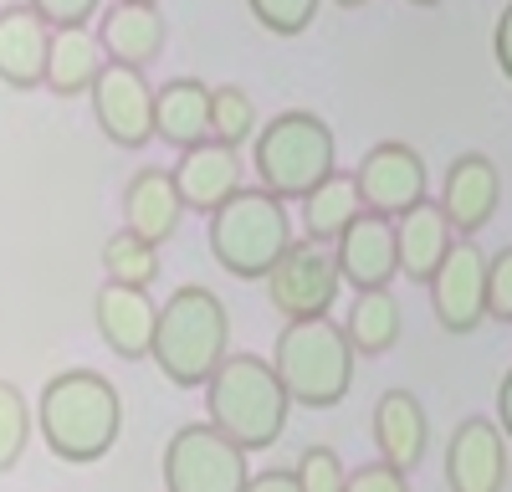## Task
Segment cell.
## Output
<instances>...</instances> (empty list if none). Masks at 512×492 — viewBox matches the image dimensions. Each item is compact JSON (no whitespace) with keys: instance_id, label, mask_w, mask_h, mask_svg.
I'll use <instances>...</instances> for the list:
<instances>
[{"instance_id":"cell-9","label":"cell","mask_w":512,"mask_h":492,"mask_svg":"<svg viewBox=\"0 0 512 492\" xmlns=\"http://www.w3.org/2000/svg\"><path fill=\"white\" fill-rule=\"evenodd\" d=\"M93 98V118L98 129L118 144V149H144L154 139V88L139 67H118L108 62V72L98 77Z\"/></svg>"},{"instance_id":"cell-12","label":"cell","mask_w":512,"mask_h":492,"mask_svg":"<svg viewBox=\"0 0 512 492\" xmlns=\"http://www.w3.org/2000/svg\"><path fill=\"white\" fill-rule=\"evenodd\" d=\"M52 41H57V26L31 0H11L0 11V77H6V88H16V93L47 88Z\"/></svg>"},{"instance_id":"cell-16","label":"cell","mask_w":512,"mask_h":492,"mask_svg":"<svg viewBox=\"0 0 512 492\" xmlns=\"http://www.w3.org/2000/svg\"><path fill=\"white\" fill-rule=\"evenodd\" d=\"M497 200H502V175L487 154H461L446 185H441V211L456 226V236H477L492 216H497Z\"/></svg>"},{"instance_id":"cell-34","label":"cell","mask_w":512,"mask_h":492,"mask_svg":"<svg viewBox=\"0 0 512 492\" xmlns=\"http://www.w3.org/2000/svg\"><path fill=\"white\" fill-rule=\"evenodd\" d=\"M492 52H497V67H502V77L512 82V0H507V11L497 16V31H492Z\"/></svg>"},{"instance_id":"cell-29","label":"cell","mask_w":512,"mask_h":492,"mask_svg":"<svg viewBox=\"0 0 512 492\" xmlns=\"http://www.w3.org/2000/svg\"><path fill=\"white\" fill-rule=\"evenodd\" d=\"M246 6L272 36H303L318 16V0H246Z\"/></svg>"},{"instance_id":"cell-24","label":"cell","mask_w":512,"mask_h":492,"mask_svg":"<svg viewBox=\"0 0 512 492\" xmlns=\"http://www.w3.org/2000/svg\"><path fill=\"white\" fill-rule=\"evenodd\" d=\"M359 216H364L359 175H344V170H333V175L303 200V231H308L313 241H338Z\"/></svg>"},{"instance_id":"cell-8","label":"cell","mask_w":512,"mask_h":492,"mask_svg":"<svg viewBox=\"0 0 512 492\" xmlns=\"http://www.w3.org/2000/svg\"><path fill=\"white\" fill-rule=\"evenodd\" d=\"M338 282H344V267H338V246L333 241H292L282 262L267 277V298L272 308L292 323V318H328Z\"/></svg>"},{"instance_id":"cell-15","label":"cell","mask_w":512,"mask_h":492,"mask_svg":"<svg viewBox=\"0 0 512 492\" xmlns=\"http://www.w3.org/2000/svg\"><path fill=\"white\" fill-rule=\"evenodd\" d=\"M175 185H180V195H185L190 211L216 216L236 190H246V185H241V149L216 144V139L185 149V154L175 159Z\"/></svg>"},{"instance_id":"cell-17","label":"cell","mask_w":512,"mask_h":492,"mask_svg":"<svg viewBox=\"0 0 512 492\" xmlns=\"http://www.w3.org/2000/svg\"><path fill=\"white\" fill-rule=\"evenodd\" d=\"M333 246H338L344 282H354L359 293H364V287H390V277L400 272V236H395V221L390 216L364 211Z\"/></svg>"},{"instance_id":"cell-10","label":"cell","mask_w":512,"mask_h":492,"mask_svg":"<svg viewBox=\"0 0 512 492\" xmlns=\"http://www.w3.org/2000/svg\"><path fill=\"white\" fill-rule=\"evenodd\" d=\"M359 195H364V211L374 216H405L410 205L425 200V159L400 144V139H384L359 159Z\"/></svg>"},{"instance_id":"cell-28","label":"cell","mask_w":512,"mask_h":492,"mask_svg":"<svg viewBox=\"0 0 512 492\" xmlns=\"http://www.w3.org/2000/svg\"><path fill=\"white\" fill-rule=\"evenodd\" d=\"M26 436H31V405H26L21 385L6 380V385H0V467H16L21 462Z\"/></svg>"},{"instance_id":"cell-22","label":"cell","mask_w":512,"mask_h":492,"mask_svg":"<svg viewBox=\"0 0 512 492\" xmlns=\"http://www.w3.org/2000/svg\"><path fill=\"white\" fill-rule=\"evenodd\" d=\"M210 98L216 88H205L200 77H175L154 93V139L175 144L180 154L210 139Z\"/></svg>"},{"instance_id":"cell-3","label":"cell","mask_w":512,"mask_h":492,"mask_svg":"<svg viewBox=\"0 0 512 492\" xmlns=\"http://www.w3.org/2000/svg\"><path fill=\"white\" fill-rule=\"evenodd\" d=\"M205 410H210V426H221L246 451H262L287 431L292 395L277 375V364L256 354H231L205 385Z\"/></svg>"},{"instance_id":"cell-4","label":"cell","mask_w":512,"mask_h":492,"mask_svg":"<svg viewBox=\"0 0 512 492\" xmlns=\"http://www.w3.org/2000/svg\"><path fill=\"white\" fill-rule=\"evenodd\" d=\"M354 344H349V328L333 323V318H292L282 334H277V375L292 395V405H308V410H328L349 395L354 385Z\"/></svg>"},{"instance_id":"cell-21","label":"cell","mask_w":512,"mask_h":492,"mask_svg":"<svg viewBox=\"0 0 512 492\" xmlns=\"http://www.w3.org/2000/svg\"><path fill=\"white\" fill-rule=\"evenodd\" d=\"M190 211L180 185H175V170H139L123 190V226L139 231L144 241L164 246L169 236L180 231V216Z\"/></svg>"},{"instance_id":"cell-20","label":"cell","mask_w":512,"mask_h":492,"mask_svg":"<svg viewBox=\"0 0 512 492\" xmlns=\"http://www.w3.org/2000/svg\"><path fill=\"white\" fill-rule=\"evenodd\" d=\"M395 236H400V272L410 282H431L441 262L451 257V246L461 241L441 211V200H420L405 216H395Z\"/></svg>"},{"instance_id":"cell-39","label":"cell","mask_w":512,"mask_h":492,"mask_svg":"<svg viewBox=\"0 0 512 492\" xmlns=\"http://www.w3.org/2000/svg\"><path fill=\"white\" fill-rule=\"evenodd\" d=\"M139 6H159V0H139Z\"/></svg>"},{"instance_id":"cell-19","label":"cell","mask_w":512,"mask_h":492,"mask_svg":"<svg viewBox=\"0 0 512 492\" xmlns=\"http://www.w3.org/2000/svg\"><path fill=\"white\" fill-rule=\"evenodd\" d=\"M164 16H159V6H139V0H113V6L103 11V21H98V41H103V52H108V62H118V67H149V62H159V52H164Z\"/></svg>"},{"instance_id":"cell-36","label":"cell","mask_w":512,"mask_h":492,"mask_svg":"<svg viewBox=\"0 0 512 492\" xmlns=\"http://www.w3.org/2000/svg\"><path fill=\"white\" fill-rule=\"evenodd\" d=\"M497 426H502V436L512 441V369H507V380H502V390H497Z\"/></svg>"},{"instance_id":"cell-11","label":"cell","mask_w":512,"mask_h":492,"mask_svg":"<svg viewBox=\"0 0 512 492\" xmlns=\"http://www.w3.org/2000/svg\"><path fill=\"white\" fill-rule=\"evenodd\" d=\"M425 287H431V313L441 318L446 334H472L487 313V257H482V246H472L461 236L451 246V257L441 262V272Z\"/></svg>"},{"instance_id":"cell-1","label":"cell","mask_w":512,"mask_h":492,"mask_svg":"<svg viewBox=\"0 0 512 492\" xmlns=\"http://www.w3.org/2000/svg\"><path fill=\"white\" fill-rule=\"evenodd\" d=\"M36 426L57 462L88 467L113 451V441L123 431V400H118L113 380H103L98 369H62V375L41 385Z\"/></svg>"},{"instance_id":"cell-37","label":"cell","mask_w":512,"mask_h":492,"mask_svg":"<svg viewBox=\"0 0 512 492\" xmlns=\"http://www.w3.org/2000/svg\"><path fill=\"white\" fill-rule=\"evenodd\" d=\"M338 6H349V11H354V6H369V0H338Z\"/></svg>"},{"instance_id":"cell-33","label":"cell","mask_w":512,"mask_h":492,"mask_svg":"<svg viewBox=\"0 0 512 492\" xmlns=\"http://www.w3.org/2000/svg\"><path fill=\"white\" fill-rule=\"evenodd\" d=\"M31 6L47 16L57 31H67V26H88L93 21V11L103 6V0H31Z\"/></svg>"},{"instance_id":"cell-27","label":"cell","mask_w":512,"mask_h":492,"mask_svg":"<svg viewBox=\"0 0 512 492\" xmlns=\"http://www.w3.org/2000/svg\"><path fill=\"white\" fill-rule=\"evenodd\" d=\"M210 139L231 144V149L256 139V103H251L246 88H236V82L216 88V98H210Z\"/></svg>"},{"instance_id":"cell-7","label":"cell","mask_w":512,"mask_h":492,"mask_svg":"<svg viewBox=\"0 0 512 492\" xmlns=\"http://www.w3.org/2000/svg\"><path fill=\"white\" fill-rule=\"evenodd\" d=\"M246 446L221 426H180L164 446V492H246Z\"/></svg>"},{"instance_id":"cell-2","label":"cell","mask_w":512,"mask_h":492,"mask_svg":"<svg viewBox=\"0 0 512 492\" xmlns=\"http://www.w3.org/2000/svg\"><path fill=\"white\" fill-rule=\"evenodd\" d=\"M226 344H231L226 303L200 282L175 287L169 303L159 308V334H154V364L164 369V380L180 390L210 385V375L231 359Z\"/></svg>"},{"instance_id":"cell-38","label":"cell","mask_w":512,"mask_h":492,"mask_svg":"<svg viewBox=\"0 0 512 492\" xmlns=\"http://www.w3.org/2000/svg\"><path fill=\"white\" fill-rule=\"evenodd\" d=\"M410 6H441V0H410Z\"/></svg>"},{"instance_id":"cell-5","label":"cell","mask_w":512,"mask_h":492,"mask_svg":"<svg viewBox=\"0 0 512 492\" xmlns=\"http://www.w3.org/2000/svg\"><path fill=\"white\" fill-rule=\"evenodd\" d=\"M292 246V221L287 200L272 190H236L216 216H210V252L231 277L267 282L282 252Z\"/></svg>"},{"instance_id":"cell-18","label":"cell","mask_w":512,"mask_h":492,"mask_svg":"<svg viewBox=\"0 0 512 492\" xmlns=\"http://www.w3.org/2000/svg\"><path fill=\"white\" fill-rule=\"evenodd\" d=\"M374 446L379 462H390L400 472H415L425 462V446H431V421H425V405L410 390H384L374 405Z\"/></svg>"},{"instance_id":"cell-32","label":"cell","mask_w":512,"mask_h":492,"mask_svg":"<svg viewBox=\"0 0 512 492\" xmlns=\"http://www.w3.org/2000/svg\"><path fill=\"white\" fill-rule=\"evenodd\" d=\"M349 492H410V472H400L390 462H369V467L349 472Z\"/></svg>"},{"instance_id":"cell-23","label":"cell","mask_w":512,"mask_h":492,"mask_svg":"<svg viewBox=\"0 0 512 492\" xmlns=\"http://www.w3.org/2000/svg\"><path fill=\"white\" fill-rule=\"evenodd\" d=\"M103 72H108V52H103L98 31H82V26L57 31L52 62H47V93H57V98L93 93Z\"/></svg>"},{"instance_id":"cell-35","label":"cell","mask_w":512,"mask_h":492,"mask_svg":"<svg viewBox=\"0 0 512 492\" xmlns=\"http://www.w3.org/2000/svg\"><path fill=\"white\" fill-rule=\"evenodd\" d=\"M246 492H303V482H297V467H292V472L272 467V472H256V477L246 482Z\"/></svg>"},{"instance_id":"cell-26","label":"cell","mask_w":512,"mask_h":492,"mask_svg":"<svg viewBox=\"0 0 512 492\" xmlns=\"http://www.w3.org/2000/svg\"><path fill=\"white\" fill-rule=\"evenodd\" d=\"M103 272L108 282H123V287H149L159 277V246L123 226L103 241Z\"/></svg>"},{"instance_id":"cell-30","label":"cell","mask_w":512,"mask_h":492,"mask_svg":"<svg viewBox=\"0 0 512 492\" xmlns=\"http://www.w3.org/2000/svg\"><path fill=\"white\" fill-rule=\"evenodd\" d=\"M297 482H303V492H349V472L333 446H308L297 462Z\"/></svg>"},{"instance_id":"cell-14","label":"cell","mask_w":512,"mask_h":492,"mask_svg":"<svg viewBox=\"0 0 512 492\" xmlns=\"http://www.w3.org/2000/svg\"><path fill=\"white\" fill-rule=\"evenodd\" d=\"M93 323L103 344L118 359H144L154 354V334H159V308L149 298V287H123V282H103L93 298Z\"/></svg>"},{"instance_id":"cell-6","label":"cell","mask_w":512,"mask_h":492,"mask_svg":"<svg viewBox=\"0 0 512 492\" xmlns=\"http://www.w3.org/2000/svg\"><path fill=\"white\" fill-rule=\"evenodd\" d=\"M256 175H262V190L282 195V200H308L333 170H338V144L333 129L308 113L292 108L277 113L262 134H256Z\"/></svg>"},{"instance_id":"cell-31","label":"cell","mask_w":512,"mask_h":492,"mask_svg":"<svg viewBox=\"0 0 512 492\" xmlns=\"http://www.w3.org/2000/svg\"><path fill=\"white\" fill-rule=\"evenodd\" d=\"M487 318L512 323V246L487 262Z\"/></svg>"},{"instance_id":"cell-25","label":"cell","mask_w":512,"mask_h":492,"mask_svg":"<svg viewBox=\"0 0 512 492\" xmlns=\"http://www.w3.org/2000/svg\"><path fill=\"white\" fill-rule=\"evenodd\" d=\"M349 328V344L359 354H390L395 339H400V303L390 287H364V293H354V308L344 318Z\"/></svg>"},{"instance_id":"cell-13","label":"cell","mask_w":512,"mask_h":492,"mask_svg":"<svg viewBox=\"0 0 512 492\" xmlns=\"http://www.w3.org/2000/svg\"><path fill=\"white\" fill-rule=\"evenodd\" d=\"M451 492H502L507 482V436L487 416H466L446 441Z\"/></svg>"}]
</instances>
